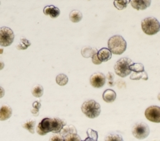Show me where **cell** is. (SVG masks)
<instances>
[{
  "label": "cell",
  "mask_w": 160,
  "mask_h": 141,
  "mask_svg": "<svg viewBox=\"0 0 160 141\" xmlns=\"http://www.w3.org/2000/svg\"><path fill=\"white\" fill-rule=\"evenodd\" d=\"M66 125V122L58 118H45L38 124L37 131L38 135H45L48 133H60L61 129Z\"/></svg>",
  "instance_id": "6da1fadb"
},
{
  "label": "cell",
  "mask_w": 160,
  "mask_h": 141,
  "mask_svg": "<svg viewBox=\"0 0 160 141\" xmlns=\"http://www.w3.org/2000/svg\"><path fill=\"white\" fill-rule=\"evenodd\" d=\"M108 48L115 55H121L127 49V43L121 35H116L111 37L108 42Z\"/></svg>",
  "instance_id": "7a4b0ae2"
},
{
  "label": "cell",
  "mask_w": 160,
  "mask_h": 141,
  "mask_svg": "<svg viewBox=\"0 0 160 141\" xmlns=\"http://www.w3.org/2000/svg\"><path fill=\"white\" fill-rule=\"evenodd\" d=\"M81 110L82 112L89 119H95L98 117L101 112L100 105L95 100L92 99L85 101L82 104Z\"/></svg>",
  "instance_id": "3957f363"
},
{
  "label": "cell",
  "mask_w": 160,
  "mask_h": 141,
  "mask_svg": "<svg viewBox=\"0 0 160 141\" xmlns=\"http://www.w3.org/2000/svg\"><path fill=\"white\" fill-rule=\"evenodd\" d=\"M142 29L147 35H155L159 31V21L154 17H148L144 19L141 23Z\"/></svg>",
  "instance_id": "277c9868"
},
{
  "label": "cell",
  "mask_w": 160,
  "mask_h": 141,
  "mask_svg": "<svg viewBox=\"0 0 160 141\" xmlns=\"http://www.w3.org/2000/svg\"><path fill=\"white\" fill-rule=\"evenodd\" d=\"M132 63V60L128 58H120L119 60L117 61L114 66L115 73L121 78H125L128 76L132 72L129 67Z\"/></svg>",
  "instance_id": "5b68a950"
},
{
  "label": "cell",
  "mask_w": 160,
  "mask_h": 141,
  "mask_svg": "<svg viewBox=\"0 0 160 141\" xmlns=\"http://www.w3.org/2000/svg\"><path fill=\"white\" fill-rule=\"evenodd\" d=\"M149 128L148 124L144 122H138L133 125L132 133L134 137L138 140H143L148 137L149 135Z\"/></svg>",
  "instance_id": "8992f818"
},
{
  "label": "cell",
  "mask_w": 160,
  "mask_h": 141,
  "mask_svg": "<svg viewBox=\"0 0 160 141\" xmlns=\"http://www.w3.org/2000/svg\"><path fill=\"white\" fill-rule=\"evenodd\" d=\"M14 40V32L10 28L6 26L0 28V45L7 47L12 44Z\"/></svg>",
  "instance_id": "52a82bcc"
},
{
  "label": "cell",
  "mask_w": 160,
  "mask_h": 141,
  "mask_svg": "<svg viewBox=\"0 0 160 141\" xmlns=\"http://www.w3.org/2000/svg\"><path fill=\"white\" fill-rule=\"evenodd\" d=\"M146 119L149 121L154 123L160 122V107L158 106H151L146 109L145 113Z\"/></svg>",
  "instance_id": "ba28073f"
},
{
  "label": "cell",
  "mask_w": 160,
  "mask_h": 141,
  "mask_svg": "<svg viewBox=\"0 0 160 141\" xmlns=\"http://www.w3.org/2000/svg\"><path fill=\"white\" fill-rule=\"evenodd\" d=\"M106 77L101 73H96L92 75L90 78V83L94 88H101L105 85Z\"/></svg>",
  "instance_id": "9c48e42d"
},
{
  "label": "cell",
  "mask_w": 160,
  "mask_h": 141,
  "mask_svg": "<svg viewBox=\"0 0 160 141\" xmlns=\"http://www.w3.org/2000/svg\"><path fill=\"white\" fill-rule=\"evenodd\" d=\"M130 2L136 10H144L151 4V0H130Z\"/></svg>",
  "instance_id": "30bf717a"
},
{
  "label": "cell",
  "mask_w": 160,
  "mask_h": 141,
  "mask_svg": "<svg viewBox=\"0 0 160 141\" xmlns=\"http://www.w3.org/2000/svg\"><path fill=\"white\" fill-rule=\"evenodd\" d=\"M43 14L46 16H49L52 19H56L60 15L61 11L58 7L53 6V5H48L43 9Z\"/></svg>",
  "instance_id": "8fae6325"
},
{
  "label": "cell",
  "mask_w": 160,
  "mask_h": 141,
  "mask_svg": "<svg viewBox=\"0 0 160 141\" xmlns=\"http://www.w3.org/2000/svg\"><path fill=\"white\" fill-rule=\"evenodd\" d=\"M12 115V109L8 105H2L0 108V120L4 121L9 119Z\"/></svg>",
  "instance_id": "7c38bea8"
},
{
  "label": "cell",
  "mask_w": 160,
  "mask_h": 141,
  "mask_svg": "<svg viewBox=\"0 0 160 141\" xmlns=\"http://www.w3.org/2000/svg\"><path fill=\"white\" fill-rule=\"evenodd\" d=\"M97 55L98 58L102 63L107 62V61L110 60L111 57H112V53L110 52V50L108 48H101L100 50L98 51Z\"/></svg>",
  "instance_id": "4fadbf2b"
},
{
  "label": "cell",
  "mask_w": 160,
  "mask_h": 141,
  "mask_svg": "<svg viewBox=\"0 0 160 141\" xmlns=\"http://www.w3.org/2000/svg\"><path fill=\"white\" fill-rule=\"evenodd\" d=\"M116 93L112 89H106L102 94V99L107 103H112L116 99Z\"/></svg>",
  "instance_id": "5bb4252c"
},
{
  "label": "cell",
  "mask_w": 160,
  "mask_h": 141,
  "mask_svg": "<svg viewBox=\"0 0 160 141\" xmlns=\"http://www.w3.org/2000/svg\"><path fill=\"white\" fill-rule=\"evenodd\" d=\"M69 19L73 23H78L82 19V14L78 10H73L69 14Z\"/></svg>",
  "instance_id": "9a60e30c"
},
{
  "label": "cell",
  "mask_w": 160,
  "mask_h": 141,
  "mask_svg": "<svg viewBox=\"0 0 160 141\" xmlns=\"http://www.w3.org/2000/svg\"><path fill=\"white\" fill-rule=\"evenodd\" d=\"M97 49L96 48H92L90 46H85L82 48L81 50V54L83 56L84 58H91L92 55L94 54L95 52H97Z\"/></svg>",
  "instance_id": "2e32d148"
},
{
  "label": "cell",
  "mask_w": 160,
  "mask_h": 141,
  "mask_svg": "<svg viewBox=\"0 0 160 141\" xmlns=\"http://www.w3.org/2000/svg\"><path fill=\"white\" fill-rule=\"evenodd\" d=\"M36 124H37V122H36L35 120L30 119L29 120H27V121H26L25 123H24V124H22V127L24 128V129L27 130L28 131H29L31 133L33 134V133H34V129L36 126Z\"/></svg>",
  "instance_id": "e0dca14e"
},
{
  "label": "cell",
  "mask_w": 160,
  "mask_h": 141,
  "mask_svg": "<svg viewBox=\"0 0 160 141\" xmlns=\"http://www.w3.org/2000/svg\"><path fill=\"white\" fill-rule=\"evenodd\" d=\"M132 80H139V79H144V80H148V75L145 71L142 72V73H133L130 77Z\"/></svg>",
  "instance_id": "ac0fdd59"
},
{
  "label": "cell",
  "mask_w": 160,
  "mask_h": 141,
  "mask_svg": "<svg viewBox=\"0 0 160 141\" xmlns=\"http://www.w3.org/2000/svg\"><path fill=\"white\" fill-rule=\"evenodd\" d=\"M130 2V0H114V6L118 10H122L127 7Z\"/></svg>",
  "instance_id": "d6986e66"
},
{
  "label": "cell",
  "mask_w": 160,
  "mask_h": 141,
  "mask_svg": "<svg viewBox=\"0 0 160 141\" xmlns=\"http://www.w3.org/2000/svg\"><path fill=\"white\" fill-rule=\"evenodd\" d=\"M32 45V43H31L30 40H27V38H22L20 39V41L19 44L17 45V48L18 50H26L27 49L29 46Z\"/></svg>",
  "instance_id": "ffe728a7"
},
{
  "label": "cell",
  "mask_w": 160,
  "mask_h": 141,
  "mask_svg": "<svg viewBox=\"0 0 160 141\" xmlns=\"http://www.w3.org/2000/svg\"><path fill=\"white\" fill-rule=\"evenodd\" d=\"M56 82L58 85L65 86L68 82V78L64 74H59L58 75L56 76Z\"/></svg>",
  "instance_id": "44dd1931"
},
{
  "label": "cell",
  "mask_w": 160,
  "mask_h": 141,
  "mask_svg": "<svg viewBox=\"0 0 160 141\" xmlns=\"http://www.w3.org/2000/svg\"><path fill=\"white\" fill-rule=\"evenodd\" d=\"M32 93L33 96L37 97V98H39V97L42 96L43 94V87L40 85V84H37L32 88Z\"/></svg>",
  "instance_id": "7402d4cb"
},
{
  "label": "cell",
  "mask_w": 160,
  "mask_h": 141,
  "mask_svg": "<svg viewBox=\"0 0 160 141\" xmlns=\"http://www.w3.org/2000/svg\"><path fill=\"white\" fill-rule=\"evenodd\" d=\"M63 140L65 141H81V138L77 133H71L63 135Z\"/></svg>",
  "instance_id": "603a6c76"
},
{
  "label": "cell",
  "mask_w": 160,
  "mask_h": 141,
  "mask_svg": "<svg viewBox=\"0 0 160 141\" xmlns=\"http://www.w3.org/2000/svg\"><path fill=\"white\" fill-rule=\"evenodd\" d=\"M130 70L134 73H142L144 71V68L143 64L142 63H132L129 67Z\"/></svg>",
  "instance_id": "cb8c5ba5"
},
{
  "label": "cell",
  "mask_w": 160,
  "mask_h": 141,
  "mask_svg": "<svg viewBox=\"0 0 160 141\" xmlns=\"http://www.w3.org/2000/svg\"><path fill=\"white\" fill-rule=\"evenodd\" d=\"M87 135L88 137L86 140V141L90 140V141H97L98 138V132L93 130L92 129H88L87 130Z\"/></svg>",
  "instance_id": "d4e9b609"
},
{
  "label": "cell",
  "mask_w": 160,
  "mask_h": 141,
  "mask_svg": "<svg viewBox=\"0 0 160 141\" xmlns=\"http://www.w3.org/2000/svg\"><path fill=\"white\" fill-rule=\"evenodd\" d=\"M77 133V130L76 129V128L73 125H68V126H64L63 129H61L60 133L63 135L68 134V133Z\"/></svg>",
  "instance_id": "484cf974"
},
{
  "label": "cell",
  "mask_w": 160,
  "mask_h": 141,
  "mask_svg": "<svg viewBox=\"0 0 160 141\" xmlns=\"http://www.w3.org/2000/svg\"><path fill=\"white\" fill-rule=\"evenodd\" d=\"M105 140L108 141H122V137L121 136L120 134H117V133H110L105 137Z\"/></svg>",
  "instance_id": "4316f807"
},
{
  "label": "cell",
  "mask_w": 160,
  "mask_h": 141,
  "mask_svg": "<svg viewBox=\"0 0 160 141\" xmlns=\"http://www.w3.org/2000/svg\"><path fill=\"white\" fill-rule=\"evenodd\" d=\"M41 107V102L39 101H34L32 104V109L31 110V112L33 115V116H37L38 114H39V109Z\"/></svg>",
  "instance_id": "83f0119b"
},
{
  "label": "cell",
  "mask_w": 160,
  "mask_h": 141,
  "mask_svg": "<svg viewBox=\"0 0 160 141\" xmlns=\"http://www.w3.org/2000/svg\"><path fill=\"white\" fill-rule=\"evenodd\" d=\"M49 140L51 141H63V137L60 133H56L55 135H53L52 137L50 138Z\"/></svg>",
  "instance_id": "f1b7e54d"
},
{
  "label": "cell",
  "mask_w": 160,
  "mask_h": 141,
  "mask_svg": "<svg viewBox=\"0 0 160 141\" xmlns=\"http://www.w3.org/2000/svg\"><path fill=\"white\" fill-rule=\"evenodd\" d=\"M97 53H98V51H97V52H95L94 54L92 55V56L91 57L92 58V63L95 64V65H100V64L102 63V62L99 60L98 58Z\"/></svg>",
  "instance_id": "f546056e"
},
{
  "label": "cell",
  "mask_w": 160,
  "mask_h": 141,
  "mask_svg": "<svg viewBox=\"0 0 160 141\" xmlns=\"http://www.w3.org/2000/svg\"><path fill=\"white\" fill-rule=\"evenodd\" d=\"M4 94H5V91L4 88H2V87L0 86V99L2 98V97L4 96Z\"/></svg>",
  "instance_id": "4dcf8cb0"
},
{
  "label": "cell",
  "mask_w": 160,
  "mask_h": 141,
  "mask_svg": "<svg viewBox=\"0 0 160 141\" xmlns=\"http://www.w3.org/2000/svg\"><path fill=\"white\" fill-rule=\"evenodd\" d=\"M107 77H108V79H109L110 81H112V79H114V75H113V74H112V73H108Z\"/></svg>",
  "instance_id": "1f68e13d"
},
{
  "label": "cell",
  "mask_w": 160,
  "mask_h": 141,
  "mask_svg": "<svg viewBox=\"0 0 160 141\" xmlns=\"http://www.w3.org/2000/svg\"><path fill=\"white\" fill-rule=\"evenodd\" d=\"M4 68V62H2V60H0V70H3Z\"/></svg>",
  "instance_id": "d6a6232c"
},
{
  "label": "cell",
  "mask_w": 160,
  "mask_h": 141,
  "mask_svg": "<svg viewBox=\"0 0 160 141\" xmlns=\"http://www.w3.org/2000/svg\"><path fill=\"white\" fill-rule=\"evenodd\" d=\"M0 4H1V2H0Z\"/></svg>",
  "instance_id": "836d02e7"
}]
</instances>
